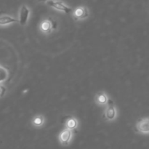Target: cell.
<instances>
[{
	"label": "cell",
	"instance_id": "6da1fadb",
	"mask_svg": "<svg viewBox=\"0 0 149 149\" xmlns=\"http://www.w3.org/2000/svg\"><path fill=\"white\" fill-rule=\"evenodd\" d=\"M116 115H117V111H116V106L113 102L109 99L104 111L105 118L108 121H113L116 119Z\"/></svg>",
	"mask_w": 149,
	"mask_h": 149
},
{
	"label": "cell",
	"instance_id": "7a4b0ae2",
	"mask_svg": "<svg viewBox=\"0 0 149 149\" xmlns=\"http://www.w3.org/2000/svg\"><path fill=\"white\" fill-rule=\"evenodd\" d=\"M72 131L68 129H65L59 134L58 140H59V142L61 145L66 146L69 145V143H71V140H72Z\"/></svg>",
	"mask_w": 149,
	"mask_h": 149
},
{
	"label": "cell",
	"instance_id": "3957f363",
	"mask_svg": "<svg viewBox=\"0 0 149 149\" xmlns=\"http://www.w3.org/2000/svg\"><path fill=\"white\" fill-rule=\"evenodd\" d=\"M55 28H56V23L51 19L43 20L40 25V31L45 34L51 33Z\"/></svg>",
	"mask_w": 149,
	"mask_h": 149
},
{
	"label": "cell",
	"instance_id": "277c9868",
	"mask_svg": "<svg viewBox=\"0 0 149 149\" xmlns=\"http://www.w3.org/2000/svg\"><path fill=\"white\" fill-rule=\"evenodd\" d=\"M47 1L50 7H52L55 10H60V11H62L65 13H70L72 11L71 8L67 7L66 5H65L63 3L61 2V1H55V0H47Z\"/></svg>",
	"mask_w": 149,
	"mask_h": 149
},
{
	"label": "cell",
	"instance_id": "5b68a950",
	"mask_svg": "<svg viewBox=\"0 0 149 149\" xmlns=\"http://www.w3.org/2000/svg\"><path fill=\"white\" fill-rule=\"evenodd\" d=\"M29 15H30V10H29V7H26V5L22 6L20 10V13H19V19L17 20L20 25L25 26L27 23Z\"/></svg>",
	"mask_w": 149,
	"mask_h": 149
},
{
	"label": "cell",
	"instance_id": "8992f818",
	"mask_svg": "<svg viewBox=\"0 0 149 149\" xmlns=\"http://www.w3.org/2000/svg\"><path fill=\"white\" fill-rule=\"evenodd\" d=\"M74 17L77 20H84L89 16V11L86 7H79L74 11Z\"/></svg>",
	"mask_w": 149,
	"mask_h": 149
},
{
	"label": "cell",
	"instance_id": "52a82bcc",
	"mask_svg": "<svg viewBox=\"0 0 149 149\" xmlns=\"http://www.w3.org/2000/svg\"><path fill=\"white\" fill-rule=\"evenodd\" d=\"M136 128L139 132L148 135L149 133V119L148 118L142 119L137 123Z\"/></svg>",
	"mask_w": 149,
	"mask_h": 149
},
{
	"label": "cell",
	"instance_id": "ba28073f",
	"mask_svg": "<svg viewBox=\"0 0 149 149\" xmlns=\"http://www.w3.org/2000/svg\"><path fill=\"white\" fill-rule=\"evenodd\" d=\"M95 103H97L98 106H105L109 102V98L108 97V96L106 95V94L103 92H100V93H98L95 96Z\"/></svg>",
	"mask_w": 149,
	"mask_h": 149
},
{
	"label": "cell",
	"instance_id": "9c48e42d",
	"mask_svg": "<svg viewBox=\"0 0 149 149\" xmlns=\"http://www.w3.org/2000/svg\"><path fill=\"white\" fill-rule=\"evenodd\" d=\"M18 20L10 15H4L0 16V26H7L13 23H17Z\"/></svg>",
	"mask_w": 149,
	"mask_h": 149
},
{
	"label": "cell",
	"instance_id": "30bf717a",
	"mask_svg": "<svg viewBox=\"0 0 149 149\" xmlns=\"http://www.w3.org/2000/svg\"><path fill=\"white\" fill-rule=\"evenodd\" d=\"M78 121L76 118L74 117H70L69 119H67L66 122H65V127L66 129L70 130H74L78 127Z\"/></svg>",
	"mask_w": 149,
	"mask_h": 149
},
{
	"label": "cell",
	"instance_id": "8fae6325",
	"mask_svg": "<svg viewBox=\"0 0 149 149\" xmlns=\"http://www.w3.org/2000/svg\"><path fill=\"white\" fill-rule=\"evenodd\" d=\"M9 78V71L4 67L0 65V84L4 82Z\"/></svg>",
	"mask_w": 149,
	"mask_h": 149
},
{
	"label": "cell",
	"instance_id": "7c38bea8",
	"mask_svg": "<svg viewBox=\"0 0 149 149\" xmlns=\"http://www.w3.org/2000/svg\"><path fill=\"white\" fill-rule=\"evenodd\" d=\"M44 123H45V117L42 115H38L35 116L32 121L33 125L36 127H40L44 125Z\"/></svg>",
	"mask_w": 149,
	"mask_h": 149
},
{
	"label": "cell",
	"instance_id": "4fadbf2b",
	"mask_svg": "<svg viewBox=\"0 0 149 149\" xmlns=\"http://www.w3.org/2000/svg\"><path fill=\"white\" fill-rule=\"evenodd\" d=\"M4 91H5V89H4L2 86L0 85V96H1L3 94H4Z\"/></svg>",
	"mask_w": 149,
	"mask_h": 149
},
{
	"label": "cell",
	"instance_id": "5bb4252c",
	"mask_svg": "<svg viewBox=\"0 0 149 149\" xmlns=\"http://www.w3.org/2000/svg\"><path fill=\"white\" fill-rule=\"evenodd\" d=\"M39 1H47V0H39Z\"/></svg>",
	"mask_w": 149,
	"mask_h": 149
}]
</instances>
